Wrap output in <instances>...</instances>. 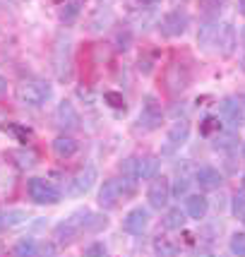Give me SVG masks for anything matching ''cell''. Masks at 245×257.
<instances>
[{"label": "cell", "instance_id": "6da1fadb", "mask_svg": "<svg viewBox=\"0 0 245 257\" xmlns=\"http://www.w3.org/2000/svg\"><path fill=\"white\" fill-rule=\"evenodd\" d=\"M17 101L22 103L24 108H44L48 101L53 99V87L46 82V79L32 77V79H22L17 84Z\"/></svg>", "mask_w": 245, "mask_h": 257}, {"label": "cell", "instance_id": "7a4b0ae2", "mask_svg": "<svg viewBox=\"0 0 245 257\" xmlns=\"http://www.w3.org/2000/svg\"><path fill=\"white\" fill-rule=\"evenodd\" d=\"M87 219H89V209H77L72 212L67 219H63L60 224L53 228V240L58 245H70L72 240H77L82 233H87Z\"/></svg>", "mask_w": 245, "mask_h": 257}, {"label": "cell", "instance_id": "3957f363", "mask_svg": "<svg viewBox=\"0 0 245 257\" xmlns=\"http://www.w3.org/2000/svg\"><path fill=\"white\" fill-rule=\"evenodd\" d=\"M133 192H135V178H128V176H122V178H108V180H103V185H101V190H99V204L103 209H113V207L120 204V200L130 197Z\"/></svg>", "mask_w": 245, "mask_h": 257}, {"label": "cell", "instance_id": "277c9868", "mask_svg": "<svg viewBox=\"0 0 245 257\" xmlns=\"http://www.w3.org/2000/svg\"><path fill=\"white\" fill-rule=\"evenodd\" d=\"M53 72H56L58 82L72 79V41L65 34H60L53 44Z\"/></svg>", "mask_w": 245, "mask_h": 257}, {"label": "cell", "instance_id": "5b68a950", "mask_svg": "<svg viewBox=\"0 0 245 257\" xmlns=\"http://www.w3.org/2000/svg\"><path fill=\"white\" fill-rule=\"evenodd\" d=\"M27 195H29V200L34 204H58V202L63 200V192L46 178L27 180Z\"/></svg>", "mask_w": 245, "mask_h": 257}, {"label": "cell", "instance_id": "8992f818", "mask_svg": "<svg viewBox=\"0 0 245 257\" xmlns=\"http://www.w3.org/2000/svg\"><path fill=\"white\" fill-rule=\"evenodd\" d=\"M190 70L183 63H171L164 70V87L168 94H183L190 87Z\"/></svg>", "mask_w": 245, "mask_h": 257}, {"label": "cell", "instance_id": "52a82bcc", "mask_svg": "<svg viewBox=\"0 0 245 257\" xmlns=\"http://www.w3.org/2000/svg\"><path fill=\"white\" fill-rule=\"evenodd\" d=\"M99 178V173H96V168L94 166H82L70 178V185H67V195L70 197H84L87 192L94 188V183Z\"/></svg>", "mask_w": 245, "mask_h": 257}, {"label": "cell", "instance_id": "ba28073f", "mask_svg": "<svg viewBox=\"0 0 245 257\" xmlns=\"http://www.w3.org/2000/svg\"><path fill=\"white\" fill-rule=\"evenodd\" d=\"M188 15L183 10H171L166 12L164 17H161V22H159V32L164 34L166 39H178L183 34L188 32Z\"/></svg>", "mask_w": 245, "mask_h": 257}, {"label": "cell", "instance_id": "9c48e42d", "mask_svg": "<svg viewBox=\"0 0 245 257\" xmlns=\"http://www.w3.org/2000/svg\"><path fill=\"white\" fill-rule=\"evenodd\" d=\"M56 125L63 130V133H75L82 127V118H79V111L75 108L72 101L63 99L56 106Z\"/></svg>", "mask_w": 245, "mask_h": 257}, {"label": "cell", "instance_id": "30bf717a", "mask_svg": "<svg viewBox=\"0 0 245 257\" xmlns=\"http://www.w3.org/2000/svg\"><path fill=\"white\" fill-rule=\"evenodd\" d=\"M164 123V111H161V103L154 96H145V103L140 108V125L142 130H156Z\"/></svg>", "mask_w": 245, "mask_h": 257}, {"label": "cell", "instance_id": "8fae6325", "mask_svg": "<svg viewBox=\"0 0 245 257\" xmlns=\"http://www.w3.org/2000/svg\"><path fill=\"white\" fill-rule=\"evenodd\" d=\"M147 200H149V204L154 209H166L168 200H171V183H168V178L154 176L152 183H149V188H147Z\"/></svg>", "mask_w": 245, "mask_h": 257}, {"label": "cell", "instance_id": "7c38bea8", "mask_svg": "<svg viewBox=\"0 0 245 257\" xmlns=\"http://www.w3.org/2000/svg\"><path fill=\"white\" fill-rule=\"evenodd\" d=\"M149 209L147 207H133L122 219V228L133 235H142L149 228Z\"/></svg>", "mask_w": 245, "mask_h": 257}, {"label": "cell", "instance_id": "4fadbf2b", "mask_svg": "<svg viewBox=\"0 0 245 257\" xmlns=\"http://www.w3.org/2000/svg\"><path fill=\"white\" fill-rule=\"evenodd\" d=\"M221 118L231 125V130H240V127L245 125L243 106H240L235 99H231V96H228V99H223L221 101Z\"/></svg>", "mask_w": 245, "mask_h": 257}, {"label": "cell", "instance_id": "5bb4252c", "mask_svg": "<svg viewBox=\"0 0 245 257\" xmlns=\"http://www.w3.org/2000/svg\"><path fill=\"white\" fill-rule=\"evenodd\" d=\"M188 137H190V123L188 120H176L166 135V149H164V152H176V149H180V147L188 142Z\"/></svg>", "mask_w": 245, "mask_h": 257}, {"label": "cell", "instance_id": "9a60e30c", "mask_svg": "<svg viewBox=\"0 0 245 257\" xmlns=\"http://www.w3.org/2000/svg\"><path fill=\"white\" fill-rule=\"evenodd\" d=\"M214 48L221 53L223 58H231L235 51V29L231 24H219V34H216V44Z\"/></svg>", "mask_w": 245, "mask_h": 257}, {"label": "cell", "instance_id": "2e32d148", "mask_svg": "<svg viewBox=\"0 0 245 257\" xmlns=\"http://www.w3.org/2000/svg\"><path fill=\"white\" fill-rule=\"evenodd\" d=\"M53 154H56L58 159H72L75 154H77V149H79V142L72 137V135H58L56 140H53Z\"/></svg>", "mask_w": 245, "mask_h": 257}, {"label": "cell", "instance_id": "e0dca14e", "mask_svg": "<svg viewBox=\"0 0 245 257\" xmlns=\"http://www.w3.org/2000/svg\"><path fill=\"white\" fill-rule=\"evenodd\" d=\"M195 180H197V185H200L202 190H216V188H221V173L216 171L214 166H202L197 168V173H195Z\"/></svg>", "mask_w": 245, "mask_h": 257}, {"label": "cell", "instance_id": "ac0fdd59", "mask_svg": "<svg viewBox=\"0 0 245 257\" xmlns=\"http://www.w3.org/2000/svg\"><path fill=\"white\" fill-rule=\"evenodd\" d=\"M185 212H188L190 219H204L207 212H209V202L204 195H188V200H185Z\"/></svg>", "mask_w": 245, "mask_h": 257}, {"label": "cell", "instance_id": "d6986e66", "mask_svg": "<svg viewBox=\"0 0 245 257\" xmlns=\"http://www.w3.org/2000/svg\"><path fill=\"white\" fill-rule=\"evenodd\" d=\"M216 34H219V24L212 22V20H204L200 24V29H197V44L204 48V51H209L214 44H216Z\"/></svg>", "mask_w": 245, "mask_h": 257}, {"label": "cell", "instance_id": "ffe728a7", "mask_svg": "<svg viewBox=\"0 0 245 257\" xmlns=\"http://www.w3.org/2000/svg\"><path fill=\"white\" fill-rule=\"evenodd\" d=\"M156 173H159V159L156 157H137L135 178L137 180H152Z\"/></svg>", "mask_w": 245, "mask_h": 257}, {"label": "cell", "instance_id": "44dd1931", "mask_svg": "<svg viewBox=\"0 0 245 257\" xmlns=\"http://www.w3.org/2000/svg\"><path fill=\"white\" fill-rule=\"evenodd\" d=\"M111 24H113V12L108 10V8H99V10H94V15L89 17V29L94 34L108 29Z\"/></svg>", "mask_w": 245, "mask_h": 257}, {"label": "cell", "instance_id": "7402d4cb", "mask_svg": "<svg viewBox=\"0 0 245 257\" xmlns=\"http://www.w3.org/2000/svg\"><path fill=\"white\" fill-rule=\"evenodd\" d=\"M27 221V212L22 209H8V212H0V233L15 228V226H22Z\"/></svg>", "mask_w": 245, "mask_h": 257}, {"label": "cell", "instance_id": "603a6c76", "mask_svg": "<svg viewBox=\"0 0 245 257\" xmlns=\"http://www.w3.org/2000/svg\"><path fill=\"white\" fill-rule=\"evenodd\" d=\"M39 240L36 238H32V235H24V238H20L15 245H12V252L15 255H22V257H32V255H39Z\"/></svg>", "mask_w": 245, "mask_h": 257}, {"label": "cell", "instance_id": "cb8c5ba5", "mask_svg": "<svg viewBox=\"0 0 245 257\" xmlns=\"http://www.w3.org/2000/svg\"><path fill=\"white\" fill-rule=\"evenodd\" d=\"M226 5V0H200V12L204 20H214L219 12H221V8Z\"/></svg>", "mask_w": 245, "mask_h": 257}, {"label": "cell", "instance_id": "d4e9b609", "mask_svg": "<svg viewBox=\"0 0 245 257\" xmlns=\"http://www.w3.org/2000/svg\"><path fill=\"white\" fill-rule=\"evenodd\" d=\"M164 226H166L168 231H180L185 226V214L180 212V209H171L166 214V219H164Z\"/></svg>", "mask_w": 245, "mask_h": 257}, {"label": "cell", "instance_id": "484cf974", "mask_svg": "<svg viewBox=\"0 0 245 257\" xmlns=\"http://www.w3.org/2000/svg\"><path fill=\"white\" fill-rule=\"evenodd\" d=\"M235 147V130L231 133H216L214 137V149H221V152H228Z\"/></svg>", "mask_w": 245, "mask_h": 257}, {"label": "cell", "instance_id": "4316f807", "mask_svg": "<svg viewBox=\"0 0 245 257\" xmlns=\"http://www.w3.org/2000/svg\"><path fill=\"white\" fill-rule=\"evenodd\" d=\"M12 157L20 159V161H17V166L20 168H32L34 164H36V154H34L32 149H20V152H15Z\"/></svg>", "mask_w": 245, "mask_h": 257}, {"label": "cell", "instance_id": "83f0119b", "mask_svg": "<svg viewBox=\"0 0 245 257\" xmlns=\"http://www.w3.org/2000/svg\"><path fill=\"white\" fill-rule=\"evenodd\" d=\"M188 188H190V180L185 176H178L176 183L171 185V197H185L188 195Z\"/></svg>", "mask_w": 245, "mask_h": 257}, {"label": "cell", "instance_id": "f1b7e54d", "mask_svg": "<svg viewBox=\"0 0 245 257\" xmlns=\"http://www.w3.org/2000/svg\"><path fill=\"white\" fill-rule=\"evenodd\" d=\"M228 250L233 252V255H245V233H233L231 235V240H228Z\"/></svg>", "mask_w": 245, "mask_h": 257}, {"label": "cell", "instance_id": "f546056e", "mask_svg": "<svg viewBox=\"0 0 245 257\" xmlns=\"http://www.w3.org/2000/svg\"><path fill=\"white\" fill-rule=\"evenodd\" d=\"M77 15H79V3H67V5H63V10H60V22L70 24Z\"/></svg>", "mask_w": 245, "mask_h": 257}, {"label": "cell", "instance_id": "4dcf8cb0", "mask_svg": "<svg viewBox=\"0 0 245 257\" xmlns=\"http://www.w3.org/2000/svg\"><path fill=\"white\" fill-rule=\"evenodd\" d=\"M219 118H214V115H207L204 120H202V125H200V133L204 135V137H209V135H214V133H219Z\"/></svg>", "mask_w": 245, "mask_h": 257}, {"label": "cell", "instance_id": "1f68e13d", "mask_svg": "<svg viewBox=\"0 0 245 257\" xmlns=\"http://www.w3.org/2000/svg\"><path fill=\"white\" fill-rule=\"evenodd\" d=\"M154 252H159V255H176V252H178V245L168 243L166 238H159L154 243Z\"/></svg>", "mask_w": 245, "mask_h": 257}, {"label": "cell", "instance_id": "d6a6232c", "mask_svg": "<svg viewBox=\"0 0 245 257\" xmlns=\"http://www.w3.org/2000/svg\"><path fill=\"white\" fill-rule=\"evenodd\" d=\"M233 214L238 219H243L245 216V192H238L233 197Z\"/></svg>", "mask_w": 245, "mask_h": 257}, {"label": "cell", "instance_id": "836d02e7", "mask_svg": "<svg viewBox=\"0 0 245 257\" xmlns=\"http://www.w3.org/2000/svg\"><path fill=\"white\" fill-rule=\"evenodd\" d=\"M103 99L108 101V106H111V108H125L122 96L120 94H115V91H106V94H103Z\"/></svg>", "mask_w": 245, "mask_h": 257}, {"label": "cell", "instance_id": "e575fe53", "mask_svg": "<svg viewBox=\"0 0 245 257\" xmlns=\"http://www.w3.org/2000/svg\"><path fill=\"white\" fill-rule=\"evenodd\" d=\"M5 130H10V133L20 140V142H27V140H29V130H24V127H20V125H8Z\"/></svg>", "mask_w": 245, "mask_h": 257}, {"label": "cell", "instance_id": "d590c367", "mask_svg": "<svg viewBox=\"0 0 245 257\" xmlns=\"http://www.w3.org/2000/svg\"><path fill=\"white\" fill-rule=\"evenodd\" d=\"M130 41H133V34L128 32V29L120 32L118 34V51H128V48H130Z\"/></svg>", "mask_w": 245, "mask_h": 257}, {"label": "cell", "instance_id": "8d00e7d4", "mask_svg": "<svg viewBox=\"0 0 245 257\" xmlns=\"http://www.w3.org/2000/svg\"><path fill=\"white\" fill-rule=\"evenodd\" d=\"M84 255H106V245L103 243H91L84 247Z\"/></svg>", "mask_w": 245, "mask_h": 257}, {"label": "cell", "instance_id": "74e56055", "mask_svg": "<svg viewBox=\"0 0 245 257\" xmlns=\"http://www.w3.org/2000/svg\"><path fill=\"white\" fill-rule=\"evenodd\" d=\"M137 3H140V8H142V10H152V8H156L161 0H137Z\"/></svg>", "mask_w": 245, "mask_h": 257}, {"label": "cell", "instance_id": "f35d334b", "mask_svg": "<svg viewBox=\"0 0 245 257\" xmlns=\"http://www.w3.org/2000/svg\"><path fill=\"white\" fill-rule=\"evenodd\" d=\"M8 94V77L5 75H0V99Z\"/></svg>", "mask_w": 245, "mask_h": 257}, {"label": "cell", "instance_id": "ab89813d", "mask_svg": "<svg viewBox=\"0 0 245 257\" xmlns=\"http://www.w3.org/2000/svg\"><path fill=\"white\" fill-rule=\"evenodd\" d=\"M238 10H240V15L245 17V0H238Z\"/></svg>", "mask_w": 245, "mask_h": 257}, {"label": "cell", "instance_id": "60d3db41", "mask_svg": "<svg viewBox=\"0 0 245 257\" xmlns=\"http://www.w3.org/2000/svg\"><path fill=\"white\" fill-rule=\"evenodd\" d=\"M240 41H243V46H245V27H243V32H240Z\"/></svg>", "mask_w": 245, "mask_h": 257}, {"label": "cell", "instance_id": "b9f144b4", "mask_svg": "<svg viewBox=\"0 0 245 257\" xmlns=\"http://www.w3.org/2000/svg\"><path fill=\"white\" fill-rule=\"evenodd\" d=\"M243 157H245V145H243Z\"/></svg>", "mask_w": 245, "mask_h": 257}, {"label": "cell", "instance_id": "7bdbcfd3", "mask_svg": "<svg viewBox=\"0 0 245 257\" xmlns=\"http://www.w3.org/2000/svg\"><path fill=\"white\" fill-rule=\"evenodd\" d=\"M243 185H245V176H243Z\"/></svg>", "mask_w": 245, "mask_h": 257}, {"label": "cell", "instance_id": "ee69618b", "mask_svg": "<svg viewBox=\"0 0 245 257\" xmlns=\"http://www.w3.org/2000/svg\"><path fill=\"white\" fill-rule=\"evenodd\" d=\"M243 224H245V216H243Z\"/></svg>", "mask_w": 245, "mask_h": 257}]
</instances>
